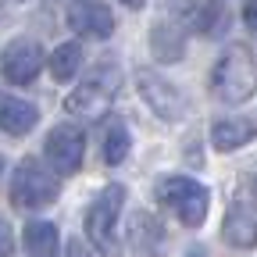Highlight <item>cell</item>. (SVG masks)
<instances>
[{"instance_id":"cell-1","label":"cell","mask_w":257,"mask_h":257,"mask_svg":"<svg viewBox=\"0 0 257 257\" xmlns=\"http://www.w3.org/2000/svg\"><path fill=\"white\" fill-rule=\"evenodd\" d=\"M211 89L225 104H243L257 93V57L250 54V47L232 43L221 54V61L211 72Z\"/></svg>"},{"instance_id":"cell-2","label":"cell","mask_w":257,"mask_h":257,"mask_svg":"<svg viewBox=\"0 0 257 257\" xmlns=\"http://www.w3.org/2000/svg\"><path fill=\"white\" fill-rule=\"evenodd\" d=\"M57 200V179L40 165V161L25 157L15 179H11V204L18 211H43Z\"/></svg>"},{"instance_id":"cell-3","label":"cell","mask_w":257,"mask_h":257,"mask_svg":"<svg viewBox=\"0 0 257 257\" xmlns=\"http://www.w3.org/2000/svg\"><path fill=\"white\" fill-rule=\"evenodd\" d=\"M125 204V189L121 186H107L100 197H96L86 211V232L89 243L100 250L104 257H121L118 253V236H114V225H118V211Z\"/></svg>"},{"instance_id":"cell-4","label":"cell","mask_w":257,"mask_h":257,"mask_svg":"<svg viewBox=\"0 0 257 257\" xmlns=\"http://www.w3.org/2000/svg\"><path fill=\"white\" fill-rule=\"evenodd\" d=\"M161 200H165L179 214V221L189 225V229H197L204 221V214H207V189L200 182L186 179V175H175V179L161 182Z\"/></svg>"},{"instance_id":"cell-5","label":"cell","mask_w":257,"mask_h":257,"mask_svg":"<svg viewBox=\"0 0 257 257\" xmlns=\"http://www.w3.org/2000/svg\"><path fill=\"white\" fill-rule=\"evenodd\" d=\"M221 236H225V243H232L239 250H250L257 243V193L250 182H243L239 193L232 197V207H229L225 225H221Z\"/></svg>"},{"instance_id":"cell-6","label":"cell","mask_w":257,"mask_h":257,"mask_svg":"<svg viewBox=\"0 0 257 257\" xmlns=\"http://www.w3.org/2000/svg\"><path fill=\"white\" fill-rule=\"evenodd\" d=\"M82 154H86V140L82 128L75 125H57L47 136V161L57 175H75L82 168Z\"/></svg>"},{"instance_id":"cell-7","label":"cell","mask_w":257,"mask_h":257,"mask_svg":"<svg viewBox=\"0 0 257 257\" xmlns=\"http://www.w3.org/2000/svg\"><path fill=\"white\" fill-rule=\"evenodd\" d=\"M114 75L104 79V72H96L89 82H82L75 93H68V100H64V111H72V114H82V118H100L111 100H114Z\"/></svg>"},{"instance_id":"cell-8","label":"cell","mask_w":257,"mask_h":257,"mask_svg":"<svg viewBox=\"0 0 257 257\" xmlns=\"http://www.w3.org/2000/svg\"><path fill=\"white\" fill-rule=\"evenodd\" d=\"M68 25L79 32V36L107 40L114 32V15L107 11V4H100V0H72L68 4Z\"/></svg>"},{"instance_id":"cell-9","label":"cell","mask_w":257,"mask_h":257,"mask_svg":"<svg viewBox=\"0 0 257 257\" xmlns=\"http://www.w3.org/2000/svg\"><path fill=\"white\" fill-rule=\"evenodd\" d=\"M0 72H4L8 82H32L43 72V50L32 40H15L4 50V61H0Z\"/></svg>"},{"instance_id":"cell-10","label":"cell","mask_w":257,"mask_h":257,"mask_svg":"<svg viewBox=\"0 0 257 257\" xmlns=\"http://www.w3.org/2000/svg\"><path fill=\"white\" fill-rule=\"evenodd\" d=\"M136 82H140V93H143V100L161 114V118H179L182 114V93L172 86V82H165L161 75H154V72H136Z\"/></svg>"},{"instance_id":"cell-11","label":"cell","mask_w":257,"mask_h":257,"mask_svg":"<svg viewBox=\"0 0 257 257\" xmlns=\"http://www.w3.org/2000/svg\"><path fill=\"white\" fill-rule=\"evenodd\" d=\"M36 121H40V111L32 104L18 100V96H11V93H0V128H4V133L25 136V133L36 128Z\"/></svg>"},{"instance_id":"cell-12","label":"cell","mask_w":257,"mask_h":257,"mask_svg":"<svg viewBox=\"0 0 257 257\" xmlns=\"http://www.w3.org/2000/svg\"><path fill=\"white\" fill-rule=\"evenodd\" d=\"M161 239H165V229L157 225V218H150L147 211H136L133 225H128V243H133V250L140 257H157Z\"/></svg>"},{"instance_id":"cell-13","label":"cell","mask_w":257,"mask_h":257,"mask_svg":"<svg viewBox=\"0 0 257 257\" xmlns=\"http://www.w3.org/2000/svg\"><path fill=\"white\" fill-rule=\"evenodd\" d=\"M150 47H154L157 61H179V57H182L186 40H182L179 25H172V22H157V25H154V32H150Z\"/></svg>"},{"instance_id":"cell-14","label":"cell","mask_w":257,"mask_h":257,"mask_svg":"<svg viewBox=\"0 0 257 257\" xmlns=\"http://www.w3.org/2000/svg\"><path fill=\"white\" fill-rule=\"evenodd\" d=\"M211 140H214V147H218V150H236V147H243L246 140H253V125H250L246 118L218 121V125L211 128Z\"/></svg>"},{"instance_id":"cell-15","label":"cell","mask_w":257,"mask_h":257,"mask_svg":"<svg viewBox=\"0 0 257 257\" xmlns=\"http://www.w3.org/2000/svg\"><path fill=\"white\" fill-rule=\"evenodd\" d=\"M79 64H82V47H79V43H61V47L50 54V75H54L57 82H68V79H75Z\"/></svg>"},{"instance_id":"cell-16","label":"cell","mask_w":257,"mask_h":257,"mask_svg":"<svg viewBox=\"0 0 257 257\" xmlns=\"http://www.w3.org/2000/svg\"><path fill=\"white\" fill-rule=\"evenodd\" d=\"M25 246H29V253H36V257H50L57 250V229L50 221H32L25 229Z\"/></svg>"},{"instance_id":"cell-17","label":"cell","mask_w":257,"mask_h":257,"mask_svg":"<svg viewBox=\"0 0 257 257\" xmlns=\"http://www.w3.org/2000/svg\"><path fill=\"white\" fill-rule=\"evenodd\" d=\"M125 154H128V128L114 121L104 136V161L107 165H118V161H125Z\"/></svg>"},{"instance_id":"cell-18","label":"cell","mask_w":257,"mask_h":257,"mask_svg":"<svg viewBox=\"0 0 257 257\" xmlns=\"http://www.w3.org/2000/svg\"><path fill=\"white\" fill-rule=\"evenodd\" d=\"M225 22H229V15H225L221 4H204L197 11V29L204 32V36H218V32H225Z\"/></svg>"},{"instance_id":"cell-19","label":"cell","mask_w":257,"mask_h":257,"mask_svg":"<svg viewBox=\"0 0 257 257\" xmlns=\"http://www.w3.org/2000/svg\"><path fill=\"white\" fill-rule=\"evenodd\" d=\"M15 253V236H11V225L0 221V257H11Z\"/></svg>"},{"instance_id":"cell-20","label":"cell","mask_w":257,"mask_h":257,"mask_svg":"<svg viewBox=\"0 0 257 257\" xmlns=\"http://www.w3.org/2000/svg\"><path fill=\"white\" fill-rule=\"evenodd\" d=\"M243 22H246V29L257 36V0H246V8H243Z\"/></svg>"},{"instance_id":"cell-21","label":"cell","mask_w":257,"mask_h":257,"mask_svg":"<svg viewBox=\"0 0 257 257\" xmlns=\"http://www.w3.org/2000/svg\"><path fill=\"white\" fill-rule=\"evenodd\" d=\"M64 257H89V246L75 236V239H68V246H64Z\"/></svg>"},{"instance_id":"cell-22","label":"cell","mask_w":257,"mask_h":257,"mask_svg":"<svg viewBox=\"0 0 257 257\" xmlns=\"http://www.w3.org/2000/svg\"><path fill=\"white\" fill-rule=\"evenodd\" d=\"M121 4H125V8H133V11H136V8H143V4H147V0H121Z\"/></svg>"},{"instance_id":"cell-23","label":"cell","mask_w":257,"mask_h":257,"mask_svg":"<svg viewBox=\"0 0 257 257\" xmlns=\"http://www.w3.org/2000/svg\"><path fill=\"white\" fill-rule=\"evenodd\" d=\"M0 165H4V161H0Z\"/></svg>"}]
</instances>
